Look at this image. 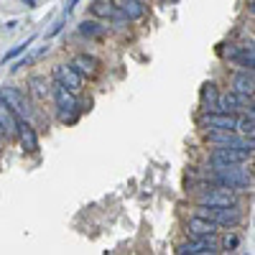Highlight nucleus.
Returning a JSON list of instances; mask_svg holds the SVG:
<instances>
[{
    "label": "nucleus",
    "mask_w": 255,
    "mask_h": 255,
    "mask_svg": "<svg viewBox=\"0 0 255 255\" xmlns=\"http://www.w3.org/2000/svg\"><path fill=\"white\" fill-rule=\"evenodd\" d=\"M255 87V79H253V69H245L240 74L232 77V92H240V95H253Z\"/></svg>",
    "instance_id": "2eb2a0df"
},
{
    "label": "nucleus",
    "mask_w": 255,
    "mask_h": 255,
    "mask_svg": "<svg viewBox=\"0 0 255 255\" xmlns=\"http://www.w3.org/2000/svg\"><path fill=\"white\" fill-rule=\"evenodd\" d=\"M209 181L235 191V189H248L253 184V176L245 171V168H240V163H235V166H212Z\"/></svg>",
    "instance_id": "f257e3e1"
},
{
    "label": "nucleus",
    "mask_w": 255,
    "mask_h": 255,
    "mask_svg": "<svg viewBox=\"0 0 255 255\" xmlns=\"http://www.w3.org/2000/svg\"><path fill=\"white\" fill-rule=\"evenodd\" d=\"M15 135L20 138L23 151H28V153H36V151H38V135H36L33 125H31L28 120H20V118H18V123H15Z\"/></svg>",
    "instance_id": "9d476101"
},
{
    "label": "nucleus",
    "mask_w": 255,
    "mask_h": 255,
    "mask_svg": "<svg viewBox=\"0 0 255 255\" xmlns=\"http://www.w3.org/2000/svg\"><path fill=\"white\" fill-rule=\"evenodd\" d=\"M235 130H240L243 135H253V130H255V118H253V113L243 115V118L235 123Z\"/></svg>",
    "instance_id": "aec40b11"
},
{
    "label": "nucleus",
    "mask_w": 255,
    "mask_h": 255,
    "mask_svg": "<svg viewBox=\"0 0 255 255\" xmlns=\"http://www.w3.org/2000/svg\"><path fill=\"white\" fill-rule=\"evenodd\" d=\"M92 13H95V15H100V18L123 20V13L118 10V5H113V3H105V0H97V3L92 5Z\"/></svg>",
    "instance_id": "a211bd4d"
},
{
    "label": "nucleus",
    "mask_w": 255,
    "mask_h": 255,
    "mask_svg": "<svg viewBox=\"0 0 255 255\" xmlns=\"http://www.w3.org/2000/svg\"><path fill=\"white\" fill-rule=\"evenodd\" d=\"M199 215L212 220L217 227H235L243 220V212L238 204H232V207H199Z\"/></svg>",
    "instance_id": "7ed1b4c3"
},
{
    "label": "nucleus",
    "mask_w": 255,
    "mask_h": 255,
    "mask_svg": "<svg viewBox=\"0 0 255 255\" xmlns=\"http://www.w3.org/2000/svg\"><path fill=\"white\" fill-rule=\"evenodd\" d=\"M28 5H33V0H28Z\"/></svg>",
    "instance_id": "a878e982"
},
{
    "label": "nucleus",
    "mask_w": 255,
    "mask_h": 255,
    "mask_svg": "<svg viewBox=\"0 0 255 255\" xmlns=\"http://www.w3.org/2000/svg\"><path fill=\"white\" fill-rule=\"evenodd\" d=\"M56 82L61 84V87H67L69 92H79L82 90V74L72 67V64H59V67H56Z\"/></svg>",
    "instance_id": "1a4fd4ad"
},
{
    "label": "nucleus",
    "mask_w": 255,
    "mask_h": 255,
    "mask_svg": "<svg viewBox=\"0 0 255 255\" xmlns=\"http://www.w3.org/2000/svg\"><path fill=\"white\" fill-rule=\"evenodd\" d=\"M227 59H235L238 64H243L245 69H253L255 67V51H253V44H240V46H230L225 51Z\"/></svg>",
    "instance_id": "9b49d317"
},
{
    "label": "nucleus",
    "mask_w": 255,
    "mask_h": 255,
    "mask_svg": "<svg viewBox=\"0 0 255 255\" xmlns=\"http://www.w3.org/2000/svg\"><path fill=\"white\" fill-rule=\"evenodd\" d=\"M181 255H212V253H220V245L215 243V238H194L184 245H179Z\"/></svg>",
    "instance_id": "6e6552de"
},
{
    "label": "nucleus",
    "mask_w": 255,
    "mask_h": 255,
    "mask_svg": "<svg viewBox=\"0 0 255 255\" xmlns=\"http://www.w3.org/2000/svg\"><path fill=\"white\" fill-rule=\"evenodd\" d=\"M253 151H248V148H230V145H217L215 151L209 153V163L212 166H235V163H245L250 161Z\"/></svg>",
    "instance_id": "20e7f679"
},
{
    "label": "nucleus",
    "mask_w": 255,
    "mask_h": 255,
    "mask_svg": "<svg viewBox=\"0 0 255 255\" xmlns=\"http://www.w3.org/2000/svg\"><path fill=\"white\" fill-rule=\"evenodd\" d=\"M118 10L123 13L125 20H138L145 15V5L140 0H118Z\"/></svg>",
    "instance_id": "4468645a"
},
{
    "label": "nucleus",
    "mask_w": 255,
    "mask_h": 255,
    "mask_svg": "<svg viewBox=\"0 0 255 255\" xmlns=\"http://www.w3.org/2000/svg\"><path fill=\"white\" fill-rule=\"evenodd\" d=\"M77 3H79V0H69V3H67V8H64V15H69V13L77 8Z\"/></svg>",
    "instance_id": "b1692460"
},
{
    "label": "nucleus",
    "mask_w": 255,
    "mask_h": 255,
    "mask_svg": "<svg viewBox=\"0 0 255 255\" xmlns=\"http://www.w3.org/2000/svg\"><path fill=\"white\" fill-rule=\"evenodd\" d=\"M222 248H225V250H232V248H238V235H227V238L222 240Z\"/></svg>",
    "instance_id": "5701e85b"
},
{
    "label": "nucleus",
    "mask_w": 255,
    "mask_h": 255,
    "mask_svg": "<svg viewBox=\"0 0 255 255\" xmlns=\"http://www.w3.org/2000/svg\"><path fill=\"white\" fill-rule=\"evenodd\" d=\"M79 33L82 36H100L102 26H97L95 20H82V23H79Z\"/></svg>",
    "instance_id": "4be33fe9"
},
{
    "label": "nucleus",
    "mask_w": 255,
    "mask_h": 255,
    "mask_svg": "<svg viewBox=\"0 0 255 255\" xmlns=\"http://www.w3.org/2000/svg\"><path fill=\"white\" fill-rule=\"evenodd\" d=\"M0 100L15 113V118L20 120H31V102L26 100V95L18 87H0Z\"/></svg>",
    "instance_id": "423d86ee"
},
{
    "label": "nucleus",
    "mask_w": 255,
    "mask_h": 255,
    "mask_svg": "<svg viewBox=\"0 0 255 255\" xmlns=\"http://www.w3.org/2000/svg\"><path fill=\"white\" fill-rule=\"evenodd\" d=\"M0 138H3V128H0Z\"/></svg>",
    "instance_id": "393cba45"
},
{
    "label": "nucleus",
    "mask_w": 255,
    "mask_h": 255,
    "mask_svg": "<svg viewBox=\"0 0 255 255\" xmlns=\"http://www.w3.org/2000/svg\"><path fill=\"white\" fill-rule=\"evenodd\" d=\"M28 87H31V95H33L38 102H44V100L49 97V82H46V77H31Z\"/></svg>",
    "instance_id": "6ab92c4d"
},
{
    "label": "nucleus",
    "mask_w": 255,
    "mask_h": 255,
    "mask_svg": "<svg viewBox=\"0 0 255 255\" xmlns=\"http://www.w3.org/2000/svg\"><path fill=\"white\" fill-rule=\"evenodd\" d=\"M15 123H18L15 113L8 108L3 100H0V128H3L5 135H15Z\"/></svg>",
    "instance_id": "f3484780"
},
{
    "label": "nucleus",
    "mask_w": 255,
    "mask_h": 255,
    "mask_svg": "<svg viewBox=\"0 0 255 255\" xmlns=\"http://www.w3.org/2000/svg\"><path fill=\"white\" fill-rule=\"evenodd\" d=\"M238 118H232L230 113H207L199 118V125L204 130H235Z\"/></svg>",
    "instance_id": "0eeeda50"
},
{
    "label": "nucleus",
    "mask_w": 255,
    "mask_h": 255,
    "mask_svg": "<svg viewBox=\"0 0 255 255\" xmlns=\"http://www.w3.org/2000/svg\"><path fill=\"white\" fill-rule=\"evenodd\" d=\"M33 41H36V36H28L26 41H20L18 46H13V49H10V51H8V54L3 56V64H5V61H13L15 56H20V54H23V51H26V49H28V46L33 44Z\"/></svg>",
    "instance_id": "412c9836"
},
{
    "label": "nucleus",
    "mask_w": 255,
    "mask_h": 255,
    "mask_svg": "<svg viewBox=\"0 0 255 255\" xmlns=\"http://www.w3.org/2000/svg\"><path fill=\"white\" fill-rule=\"evenodd\" d=\"M197 204L199 207H232V204H238V197L232 194V189H225V186L215 184V186L199 191Z\"/></svg>",
    "instance_id": "39448f33"
},
{
    "label": "nucleus",
    "mask_w": 255,
    "mask_h": 255,
    "mask_svg": "<svg viewBox=\"0 0 255 255\" xmlns=\"http://www.w3.org/2000/svg\"><path fill=\"white\" fill-rule=\"evenodd\" d=\"M54 100H56V113L61 123H74L77 113H79V102L74 97V92H69L67 87H61L59 82H54Z\"/></svg>",
    "instance_id": "f03ea898"
},
{
    "label": "nucleus",
    "mask_w": 255,
    "mask_h": 255,
    "mask_svg": "<svg viewBox=\"0 0 255 255\" xmlns=\"http://www.w3.org/2000/svg\"><path fill=\"white\" fill-rule=\"evenodd\" d=\"M217 225L212 222V220H207V217H202V215H197V217H191L189 220V232L194 238H215L217 235Z\"/></svg>",
    "instance_id": "f8f14e48"
},
{
    "label": "nucleus",
    "mask_w": 255,
    "mask_h": 255,
    "mask_svg": "<svg viewBox=\"0 0 255 255\" xmlns=\"http://www.w3.org/2000/svg\"><path fill=\"white\" fill-rule=\"evenodd\" d=\"M217 97H220L217 84L207 82L202 87V108H204V113H217Z\"/></svg>",
    "instance_id": "dca6fc26"
},
{
    "label": "nucleus",
    "mask_w": 255,
    "mask_h": 255,
    "mask_svg": "<svg viewBox=\"0 0 255 255\" xmlns=\"http://www.w3.org/2000/svg\"><path fill=\"white\" fill-rule=\"evenodd\" d=\"M72 67H74L82 77H95V74L100 72V61H97L95 56H90V54H77V56L72 59Z\"/></svg>",
    "instance_id": "ddd939ff"
}]
</instances>
